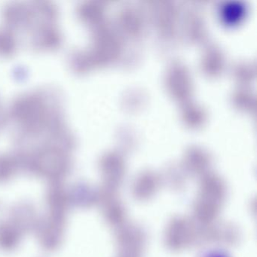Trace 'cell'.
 I'll return each instance as SVG.
<instances>
[]
</instances>
